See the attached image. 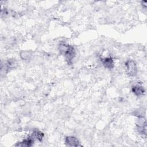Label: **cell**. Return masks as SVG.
<instances>
[{
	"mask_svg": "<svg viewBox=\"0 0 147 147\" xmlns=\"http://www.w3.org/2000/svg\"><path fill=\"white\" fill-rule=\"evenodd\" d=\"M59 49L60 52L65 56L67 63L68 64H71L75 55L74 48L71 45H69L64 42H61L59 44Z\"/></svg>",
	"mask_w": 147,
	"mask_h": 147,
	"instance_id": "1",
	"label": "cell"
},
{
	"mask_svg": "<svg viewBox=\"0 0 147 147\" xmlns=\"http://www.w3.org/2000/svg\"><path fill=\"white\" fill-rule=\"evenodd\" d=\"M34 142V137L33 136L29 137L28 138L24 139L21 142H20L19 143H17L16 146H26V147H29L31 146Z\"/></svg>",
	"mask_w": 147,
	"mask_h": 147,
	"instance_id": "5",
	"label": "cell"
},
{
	"mask_svg": "<svg viewBox=\"0 0 147 147\" xmlns=\"http://www.w3.org/2000/svg\"><path fill=\"white\" fill-rule=\"evenodd\" d=\"M32 136L34 138H36V139H37L38 141H41L42 139V138L44 137V134H43V133H42L40 130L36 129V130H34L33 131Z\"/></svg>",
	"mask_w": 147,
	"mask_h": 147,
	"instance_id": "7",
	"label": "cell"
},
{
	"mask_svg": "<svg viewBox=\"0 0 147 147\" xmlns=\"http://www.w3.org/2000/svg\"><path fill=\"white\" fill-rule=\"evenodd\" d=\"M65 144L70 146H81L78 140L74 136H67L65 139Z\"/></svg>",
	"mask_w": 147,
	"mask_h": 147,
	"instance_id": "3",
	"label": "cell"
},
{
	"mask_svg": "<svg viewBox=\"0 0 147 147\" xmlns=\"http://www.w3.org/2000/svg\"><path fill=\"white\" fill-rule=\"evenodd\" d=\"M103 66L108 69H112L114 67V61L111 57L109 56L101 59Z\"/></svg>",
	"mask_w": 147,
	"mask_h": 147,
	"instance_id": "4",
	"label": "cell"
},
{
	"mask_svg": "<svg viewBox=\"0 0 147 147\" xmlns=\"http://www.w3.org/2000/svg\"><path fill=\"white\" fill-rule=\"evenodd\" d=\"M132 92L137 96H140L142 95L145 92V90L143 87L140 84H136L132 87Z\"/></svg>",
	"mask_w": 147,
	"mask_h": 147,
	"instance_id": "6",
	"label": "cell"
},
{
	"mask_svg": "<svg viewBox=\"0 0 147 147\" xmlns=\"http://www.w3.org/2000/svg\"><path fill=\"white\" fill-rule=\"evenodd\" d=\"M127 74L130 76H135L137 73V67L135 62L133 60H128L125 64Z\"/></svg>",
	"mask_w": 147,
	"mask_h": 147,
	"instance_id": "2",
	"label": "cell"
},
{
	"mask_svg": "<svg viewBox=\"0 0 147 147\" xmlns=\"http://www.w3.org/2000/svg\"><path fill=\"white\" fill-rule=\"evenodd\" d=\"M31 56V54L30 52L28 51H22L20 53V57L22 59L24 60H28L29 59Z\"/></svg>",
	"mask_w": 147,
	"mask_h": 147,
	"instance_id": "8",
	"label": "cell"
}]
</instances>
